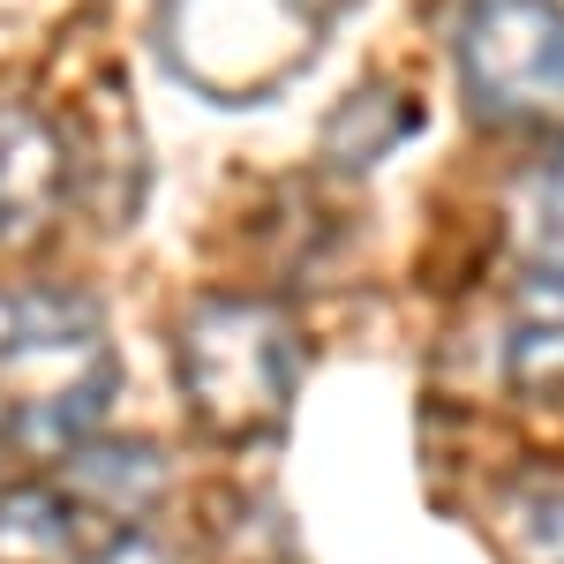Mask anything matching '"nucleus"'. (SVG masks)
<instances>
[{"instance_id":"5","label":"nucleus","mask_w":564,"mask_h":564,"mask_svg":"<svg viewBox=\"0 0 564 564\" xmlns=\"http://www.w3.org/2000/svg\"><path fill=\"white\" fill-rule=\"evenodd\" d=\"M68 188H76L68 135L53 129L39 106L0 98V249L45 241V226L61 218Z\"/></svg>"},{"instance_id":"3","label":"nucleus","mask_w":564,"mask_h":564,"mask_svg":"<svg viewBox=\"0 0 564 564\" xmlns=\"http://www.w3.org/2000/svg\"><path fill=\"white\" fill-rule=\"evenodd\" d=\"M452 53L475 121L505 135H564V0H467Z\"/></svg>"},{"instance_id":"11","label":"nucleus","mask_w":564,"mask_h":564,"mask_svg":"<svg viewBox=\"0 0 564 564\" xmlns=\"http://www.w3.org/2000/svg\"><path fill=\"white\" fill-rule=\"evenodd\" d=\"M15 452V422H8V406H0V459Z\"/></svg>"},{"instance_id":"6","label":"nucleus","mask_w":564,"mask_h":564,"mask_svg":"<svg viewBox=\"0 0 564 564\" xmlns=\"http://www.w3.org/2000/svg\"><path fill=\"white\" fill-rule=\"evenodd\" d=\"M106 534L113 520H98L76 489H53V481L0 489V564H90Z\"/></svg>"},{"instance_id":"9","label":"nucleus","mask_w":564,"mask_h":564,"mask_svg":"<svg viewBox=\"0 0 564 564\" xmlns=\"http://www.w3.org/2000/svg\"><path fill=\"white\" fill-rule=\"evenodd\" d=\"M497 542L512 564H564V481H520L497 505Z\"/></svg>"},{"instance_id":"10","label":"nucleus","mask_w":564,"mask_h":564,"mask_svg":"<svg viewBox=\"0 0 564 564\" xmlns=\"http://www.w3.org/2000/svg\"><path fill=\"white\" fill-rule=\"evenodd\" d=\"M512 218H520L527 263H534V271H564V135H557V151H550V159L520 181Z\"/></svg>"},{"instance_id":"1","label":"nucleus","mask_w":564,"mask_h":564,"mask_svg":"<svg viewBox=\"0 0 564 564\" xmlns=\"http://www.w3.org/2000/svg\"><path fill=\"white\" fill-rule=\"evenodd\" d=\"M106 316L68 286H0V406L23 459H68L113 406Z\"/></svg>"},{"instance_id":"8","label":"nucleus","mask_w":564,"mask_h":564,"mask_svg":"<svg viewBox=\"0 0 564 564\" xmlns=\"http://www.w3.org/2000/svg\"><path fill=\"white\" fill-rule=\"evenodd\" d=\"M505 377L512 391H564V271H534L520 286L505 332Z\"/></svg>"},{"instance_id":"7","label":"nucleus","mask_w":564,"mask_h":564,"mask_svg":"<svg viewBox=\"0 0 564 564\" xmlns=\"http://www.w3.org/2000/svg\"><path fill=\"white\" fill-rule=\"evenodd\" d=\"M68 489L84 497L98 520L135 527L166 497V459H159L151 444H98V436H84V444L68 452Z\"/></svg>"},{"instance_id":"4","label":"nucleus","mask_w":564,"mask_h":564,"mask_svg":"<svg viewBox=\"0 0 564 564\" xmlns=\"http://www.w3.org/2000/svg\"><path fill=\"white\" fill-rule=\"evenodd\" d=\"M166 53L212 98H263L316 53L308 0H166Z\"/></svg>"},{"instance_id":"2","label":"nucleus","mask_w":564,"mask_h":564,"mask_svg":"<svg viewBox=\"0 0 564 564\" xmlns=\"http://www.w3.org/2000/svg\"><path fill=\"white\" fill-rule=\"evenodd\" d=\"M174 377L181 406L196 414V430L218 444H257L294 414L302 391V339L271 302L249 294H212L181 316L174 339Z\"/></svg>"}]
</instances>
